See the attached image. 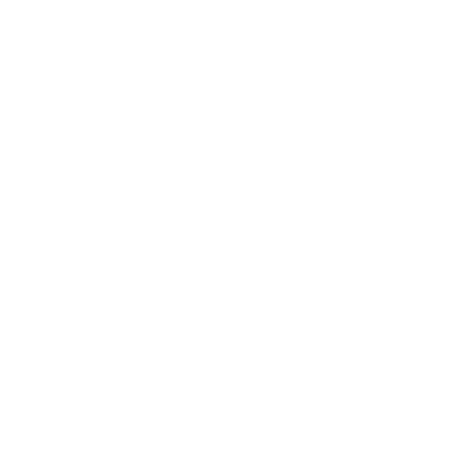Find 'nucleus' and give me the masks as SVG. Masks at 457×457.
I'll use <instances>...</instances> for the list:
<instances>
[]
</instances>
